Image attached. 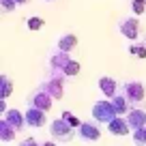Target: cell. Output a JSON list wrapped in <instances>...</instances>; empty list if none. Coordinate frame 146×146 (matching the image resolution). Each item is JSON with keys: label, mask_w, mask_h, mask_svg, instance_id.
Returning a JSON list of instances; mask_svg holds the SVG:
<instances>
[{"label": "cell", "mask_w": 146, "mask_h": 146, "mask_svg": "<svg viewBox=\"0 0 146 146\" xmlns=\"http://www.w3.org/2000/svg\"><path fill=\"white\" fill-rule=\"evenodd\" d=\"M116 116L118 114H116V110H114V105H112L110 99H101V101H95V103H92V120H95V123L110 125Z\"/></svg>", "instance_id": "6da1fadb"}, {"label": "cell", "mask_w": 146, "mask_h": 146, "mask_svg": "<svg viewBox=\"0 0 146 146\" xmlns=\"http://www.w3.org/2000/svg\"><path fill=\"white\" fill-rule=\"evenodd\" d=\"M78 73H80V64L75 62V60H71V62L64 67V75H67V78H69V75L73 78V75H78Z\"/></svg>", "instance_id": "ffe728a7"}, {"label": "cell", "mask_w": 146, "mask_h": 146, "mask_svg": "<svg viewBox=\"0 0 146 146\" xmlns=\"http://www.w3.org/2000/svg\"><path fill=\"white\" fill-rule=\"evenodd\" d=\"M133 144L135 146H146V127L133 131Z\"/></svg>", "instance_id": "ac0fdd59"}, {"label": "cell", "mask_w": 146, "mask_h": 146, "mask_svg": "<svg viewBox=\"0 0 146 146\" xmlns=\"http://www.w3.org/2000/svg\"><path fill=\"white\" fill-rule=\"evenodd\" d=\"M52 99H54V97H52L43 86H39L30 97H28V108H39V110H43V112H47V110L52 108Z\"/></svg>", "instance_id": "277c9868"}, {"label": "cell", "mask_w": 146, "mask_h": 146, "mask_svg": "<svg viewBox=\"0 0 146 146\" xmlns=\"http://www.w3.org/2000/svg\"><path fill=\"white\" fill-rule=\"evenodd\" d=\"M120 32H123V36H127V39L135 41L137 36H140V22H137L135 17L123 19V24H120Z\"/></svg>", "instance_id": "9c48e42d"}, {"label": "cell", "mask_w": 146, "mask_h": 146, "mask_svg": "<svg viewBox=\"0 0 146 146\" xmlns=\"http://www.w3.org/2000/svg\"><path fill=\"white\" fill-rule=\"evenodd\" d=\"M28 28H30V30H39V28H43V19L41 17H30V19H28Z\"/></svg>", "instance_id": "603a6c76"}, {"label": "cell", "mask_w": 146, "mask_h": 146, "mask_svg": "<svg viewBox=\"0 0 146 146\" xmlns=\"http://www.w3.org/2000/svg\"><path fill=\"white\" fill-rule=\"evenodd\" d=\"M26 2H28V0H17V5H26Z\"/></svg>", "instance_id": "83f0119b"}, {"label": "cell", "mask_w": 146, "mask_h": 146, "mask_svg": "<svg viewBox=\"0 0 146 146\" xmlns=\"http://www.w3.org/2000/svg\"><path fill=\"white\" fill-rule=\"evenodd\" d=\"M120 92L131 101L133 108H137V105L144 101V86H142L140 82H125L123 86H120Z\"/></svg>", "instance_id": "3957f363"}, {"label": "cell", "mask_w": 146, "mask_h": 146, "mask_svg": "<svg viewBox=\"0 0 146 146\" xmlns=\"http://www.w3.org/2000/svg\"><path fill=\"white\" fill-rule=\"evenodd\" d=\"M24 116H26L28 127H43V125L47 123L45 112H43V110H39V108H28L26 112H24Z\"/></svg>", "instance_id": "ba28073f"}, {"label": "cell", "mask_w": 146, "mask_h": 146, "mask_svg": "<svg viewBox=\"0 0 146 146\" xmlns=\"http://www.w3.org/2000/svg\"><path fill=\"white\" fill-rule=\"evenodd\" d=\"M110 101H112V105H114V110H116V114H118V116H127L129 112L133 110L131 101H129L127 97L123 95V92H118L114 99H110Z\"/></svg>", "instance_id": "4fadbf2b"}, {"label": "cell", "mask_w": 146, "mask_h": 146, "mask_svg": "<svg viewBox=\"0 0 146 146\" xmlns=\"http://www.w3.org/2000/svg\"><path fill=\"white\" fill-rule=\"evenodd\" d=\"M75 45H78V36H73V35H62L58 39L60 52H71V50H75Z\"/></svg>", "instance_id": "9a60e30c"}, {"label": "cell", "mask_w": 146, "mask_h": 146, "mask_svg": "<svg viewBox=\"0 0 146 146\" xmlns=\"http://www.w3.org/2000/svg\"><path fill=\"white\" fill-rule=\"evenodd\" d=\"M15 7H17V0H2V11L5 13H11Z\"/></svg>", "instance_id": "cb8c5ba5"}, {"label": "cell", "mask_w": 146, "mask_h": 146, "mask_svg": "<svg viewBox=\"0 0 146 146\" xmlns=\"http://www.w3.org/2000/svg\"><path fill=\"white\" fill-rule=\"evenodd\" d=\"M15 133H17V129H15L11 123H7V120L0 123V137H2V142H13Z\"/></svg>", "instance_id": "2e32d148"}, {"label": "cell", "mask_w": 146, "mask_h": 146, "mask_svg": "<svg viewBox=\"0 0 146 146\" xmlns=\"http://www.w3.org/2000/svg\"><path fill=\"white\" fill-rule=\"evenodd\" d=\"M129 52L135 56H140V58H146V45L144 43H133L131 47H129Z\"/></svg>", "instance_id": "d6986e66"}, {"label": "cell", "mask_w": 146, "mask_h": 146, "mask_svg": "<svg viewBox=\"0 0 146 146\" xmlns=\"http://www.w3.org/2000/svg\"><path fill=\"white\" fill-rule=\"evenodd\" d=\"M13 92V82H11L7 75L0 78V99H7V97Z\"/></svg>", "instance_id": "e0dca14e"}, {"label": "cell", "mask_w": 146, "mask_h": 146, "mask_svg": "<svg viewBox=\"0 0 146 146\" xmlns=\"http://www.w3.org/2000/svg\"><path fill=\"white\" fill-rule=\"evenodd\" d=\"M131 9H133V13L142 15L146 11V0H131Z\"/></svg>", "instance_id": "44dd1931"}, {"label": "cell", "mask_w": 146, "mask_h": 146, "mask_svg": "<svg viewBox=\"0 0 146 146\" xmlns=\"http://www.w3.org/2000/svg\"><path fill=\"white\" fill-rule=\"evenodd\" d=\"M47 2H52V0H47Z\"/></svg>", "instance_id": "f1b7e54d"}, {"label": "cell", "mask_w": 146, "mask_h": 146, "mask_svg": "<svg viewBox=\"0 0 146 146\" xmlns=\"http://www.w3.org/2000/svg\"><path fill=\"white\" fill-rule=\"evenodd\" d=\"M19 146H39V144H36V142L32 140V137H26L24 142H19Z\"/></svg>", "instance_id": "d4e9b609"}, {"label": "cell", "mask_w": 146, "mask_h": 146, "mask_svg": "<svg viewBox=\"0 0 146 146\" xmlns=\"http://www.w3.org/2000/svg\"><path fill=\"white\" fill-rule=\"evenodd\" d=\"M78 135L82 137L84 142H97L101 137V129L97 127L95 123H82L78 129Z\"/></svg>", "instance_id": "52a82bcc"}, {"label": "cell", "mask_w": 146, "mask_h": 146, "mask_svg": "<svg viewBox=\"0 0 146 146\" xmlns=\"http://www.w3.org/2000/svg\"><path fill=\"white\" fill-rule=\"evenodd\" d=\"M62 118L67 120V123L71 125V127H75V129H80V125H82V120H80V118H75V116L71 114V112H62Z\"/></svg>", "instance_id": "7402d4cb"}, {"label": "cell", "mask_w": 146, "mask_h": 146, "mask_svg": "<svg viewBox=\"0 0 146 146\" xmlns=\"http://www.w3.org/2000/svg\"><path fill=\"white\" fill-rule=\"evenodd\" d=\"M71 62V58H69L67 52H56L54 56L50 58V73H60V75H64V67ZM67 78V75H64Z\"/></svg>", "instance_id": "8992f818"}, {"label": "cell", "mask_w": 146, "mask_h": 146, "mask_svg": "<svg viewBox=\"0 0 146 146\" xmlns=\"http://www.w3.org/2000/svg\"><path fill=\"white\" fill-rule=\"evenodd\" d=\"M62 80H64V75H60V73H50V78H47L41 86L45 88L54 99H60V97H62Z\"/></svg>", "instance_id": "5b68a950"}, {"label": "cell", "mask_w": 146, "mask_h": 146, "mask_svg": "<svg viewBox=\"0 0 146 146\" xmlns=\"http://www.w3.org/2000/svg\"><path fill=\"white\" fill-rule=\"evenodd\" d=\"M0 112H2V114H5V112H7V103H5V99L0 101Z\"/></svg>", "instance_id": "484cf974"}, {"label": "cell", "mask_w": 146, "mask_h": 146, "mask_svg": "<svg viewBox=\"0 0 146 146\" xmlns=\"http://www.w3.org/2000/svg\"><path fill=\"white\" fill-rule=\"evenodd\" d=\"M127 120H129L131 131H137V129L146 127V112H144L142 108H133L131 112L127 114Z\"/></svg>", "instance_id": "30bf717a"}, {"label": "cell", "mask_w": 146, "mask_h": 146, "mask_svg": "<svg viewBox=\"0 0 146 146\" xmlns=\"http://www.w3.org/2000/svg\"><path fill=\"white\" fill-rule=\"evenodd\" d=\"M50 133L56 142H71L75 137V127H71L64 118H58L50 125Z\"/></svg>", "instance_id": "7a4b0ae2"}, {"label": "cell", "mask_w": 146, "mask_h": 146, "mask_svg": "<svg viewBox=\"0 0 146 146\" xmlns=\"http://www.w3.org/2000/svg\"><path fill=\"white\" fill-rule=\"evenodd\" d=\"M99 88L108 99H114V97L120 92V84L116 82V80H112V78H101L99 80Z\"/></svg>", "instance_id": "7c38bea8"}, {"label": "cell", "mask_w": 146, "mask_h": 146, "mask_svg": "<svg viewBox=\"0 0 146 146\" xmlns=\"http://www.w3.org/2000/svg\"><path fill=\"white\" fill-rule=\"evenodd\" d=\"M108 131L112 133V135H127V133L131 131L127 116H116V118L108 125Z\"/></svg>", "instance_id": "8fae6325"}, {"label": "cell", "mask_w": 146, "mask_h": 146, "mask_svg": "<svg viewBox=\"0 0 146 146\" xmlns=\"http://www.w3.org/2000/svg\"><path fill=\"white\" fill-rule=\"evenodd\" d=\"M5 120H7V123H11L17 131H22V129L28 125L26 123V116H24L19 110H7V112H5Z\"/></svg>", "instance_id": "5bb4252c"}, {"label": "cell", "mask_w": 146, "mask_h": 146, "mask_svg": "<svg viewBox=\"0 0 146 146\" xmlns=\"http://www.w3.org/2000/svg\"><path fill=\"white\" fill-rule=\"evenodd\" d=\"M41 146H56L54 142H45V144H41Z\"/></svg>", "instance_id": "4316f807"}]
</instances>
